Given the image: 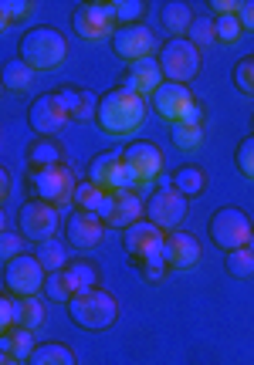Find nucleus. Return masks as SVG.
I'll return each mask as SVG.
<instances>
[{"label":"nucleus","mask_w":254,"mask_h":365,"mask_svg":"<svg viewBox=\"0 0 254 365\" xmlns=\"http://www.w3.org/2000/svg\"><path fill=\"white\" fill-rule=\"evenodd\" d=\"M34 257L41 261V267L48 274H54V271H65L68 264L75 261L71 254H68V240H44V244H38V250H34Z\"/></svg>","instance_id":"obj_27"},{"label":"nucleus","mask_w":254,"mask_h":365,"mask_svg":"<svg viewBox=\"0 0 254 365\" xmlns=\"http://www.w3.org/2000/svg\"><path fill=\"white\" fill-rule=\"evenodd\" d=\"M0 365H24L21 359H14V355H7V352H0Z\"/></svg>","instance_id":"obj_47"},{"label":"nucleus","mask_w":254,"mask_h":365,"mask_svg":"<svg viewBox=\"0 0 254 365\" xmlns=\"http://www.w3.org/2000/svg\"><path fill=\"white\" fill-rule=\"evenodd\" d=\"M238 21H241L244 31H254V0H241V7H238Z\"/></svg>","instance_id":"obj_45"},{"label":"nucleus","mask_w":254,"mask_h":365,"mask_svg":"<svg viewBox=\"0 0 254 365\" xmlns=\"http://www.w3.org/2000/svg\"><path fill=\"white\" fill-rule=\"evenodd\" d=\"M44 281H48V271L41 267L34 254H21L4 264V284L17 298H38V291H44Z\"/></svg>","instance_id":"obj_10"},{"label":"nucleus","mask_w":254,"mask_h":365,"mask_svg":"<svg viewBox=\"0 0 254 365\" xmlns=\"http://www.w3.org/2000/svg\"><path fill=\"white\" fill-rule=\"evenodd\" d=\"M95 122L106 135H133L146 122V98L126 85H116L98 98Z\"/></svg>","instance_id":"obj_1"},{"label":"nucleus","mask_w":254,"mask_h":365,"mask_svg":"<svg viewBox=\"0 0 254 365\" xmlns=\"http://www.w3.org/2000/svg\"><path fill=\"white\" fill-rule=\"evenodd\" d=\"M238 7H241V0H210L207 4V11L214 17H230V14H238Z\"/></svg>","instance_id":"obj_44"},{"label":"nucleus","mask_w":254,"mask_h":365,"mask_svg":"<svg viewBox=\"0 0 254 365\" xmlns=\"http://www.w3.org/2000/svg\"><path fill=\"white\" fill-rule=\"evenodd\" d=\"M187 210H190L187 196L173 190V182H163L146 200V220L156 223L163 234H170V230H180V223L187 220Z\"/></svg>","instance_id":"obj_8"},{"label":"nucleus","mask_w":254,"mask_h":365,"mask_svg":"<svg viewBox=\"0 0 254 365\" xmlns=\"http://www.w3.org/2000/svg\"><path fill=\"white\" fill-rule=\"evenodd\" d=\"M234 166H238L241 176H248V180L254 182V135H244L241 143H238V149H234Z\"/></svg>","instance_id":"obj_38"},{"label":"nucleus","mask_w":254,"mask_h":365,"mask_svg":"<svg viewBox=\"0 0 254 365\" xmlns=\"http://www.w3.org/2000/svg\"><path fill=\"white\" fill-rule=\"evenodd\" d=\"M88 180L95 186H102L106 193H122V190H136L133 173L126 170L122 153H102L88 163Z\"/></svg>","instance_id":"obj_15"},{"label":"nucleus","mask_w":254,"mask_h":365,"mask_svg":"<svg viewBox=\"0 0 254 365\" xmlns=\"http://www.w3.org/2000/svg\"><path fill=\"white\" fill-rule=\"evenodd\" d=\"M230 78H234V88L241 91V95L254 98V54H244L241 61L234 65V71H230Z\"/></svg>","instance_id":"obj_33"},{"label":"nucleus","mask_w":254,"mask_h":365,"mask_svg":"<svg viewBox=\"0 0 254 365\" xmlns=\"http://www.w3.org/2000/svg\"><path fill=\"white\" fill-rule=\"evenodd\" d=\"M112 51L119 54L122 61L136 65V61H146L153 54H160V41H156V34L146 24H126V27H116Z\"/></svg>","instance_id":"obj_12"},{"label":"nucleus","mask_w":254,"mask_h":365,"mask_svg":"<svg viewBox=\"0 0 254 365\" xmlns=\"http://www.w3.org/2000/svg\"><path fill=\"white\" fill-rule=\"evenodd\" d=\"M27 190L34 200H44L51 207H68L75 200V190H78V180H75V170L61 163V166H51V170H27Z\"/></svg>","instance_id":"obj_4"},{"label":"nucleus","mask_w":254,"mask_h":365,"mask_svg":"<svg viewBox=\"0 0 254 365\" xmlns=\"http://www.w3.org/2000/svg\"><path fill=\"white\" fill-rule=\"evenodd\" d=\"M68 274L75 277L78 291H88V287L98 284V267L92 261H85V257H75V261L68 264Z\"/></svg>","instance_id":"obj_35"},{"label":"nucleus","mask_w":254,"mask_h":365,"mask_svg":"<svg viewBox=\"0 0 254 365\" xmlns=\"http://www.w3.org/2000/svg\"><path fill=\"white\" fill-rule=\"evenodd\" d=\"M143 14H146L143 0H116V21H119V27L143 24Z\"/></svg>","instance_id":"obj_40"},{"label":"nucleus","mask_w":254,"mask_h":365,"mask_svg":"<svg viewBox=\"0 0 254 365\" xmlns=\"http://www.w3.org/2000/svg\"><path fill=\"white\" fill-rule=\"evenodd\" d=\"M68 122H71V118H68V112L61 108V102H58V95H54V91L38 95V98L31 102V108H27V125L38 132L41 139H54Z\"/></svg>","instance_id":"obj_16"},{"label":"nucleus","mask_w":254,"mask_h":365,"mask_svg":"<svg viewBox=\"0 0 254 365\" xmlns=\"http://www.w3.org/2000/svg\"><path fill=\"white\" fill-rule=\"evenodd\" d=\"M24 240L27 237L21 230H4V237H0V257H4V264L24 254Z\"/></svg>","instance_id":"obj_42"},{"label":"nucleus","mask_w":254,"mask_h":365,"mask_svg":"<svg viewBox=\"0 0 254 365\" xmlns=\"http://www.w3.org/2000/svg\"><path fill=\"white\" fill-rule=\"evenodd\" d=\"M78 294V284H75V277L68 274V267L65 271H54V274H48V281H44V298H51V301H71Z\"/></svg>","instance_id":"obj_31"},{"label":"nucleus","mask_w":254,"mask_h":365,"mask_svg":"<svg viewBox=\"0 0 254 365\" xmlns=\"http://www.w3.org/2000/svg\"><path fill=\"white\" fill-rule=\"evenodd\" d=\"M27 365H78V359L65 341H41L34 355L27 359Z\"/></svg>","instance_id":"obj_29"},{"label":"nucleus","mask_w":254,"mask_h":365,"mask_svg":"<svg viewBox=\"0 0 254 365\" xmlns=\"http://www.w3.org/2000/svg\"><path fill=\"white\" fill-rule=\"evenodd\" d=\"M166 271H170V267H166V261H153V264H143V267H139V274L146 277L149 284H160L163 277H166Z\"/></svg>","instance_id":"obj_43"},{"label":"nucleus","mask_w":254,"mask_h":365,"mask_svg":"<svg viewBox=\"0 0 254 365\" xmlns=\"http://www.w3.org/2000/svg\"><path fill=\"white\" fill-rule=\"evenodd\" d=\"M163 68H160V61L156 58H146V61H136V65H129L126 68V78H122V85L126 88H133V91H139L143 98L146 95H153V91L163 85Z\"/></svg>","instance_id":"obj_21"},{"label":"nucleus","mask_w":254,"mask_h":365,"mask_svg":"<svg viewBox=\"0 0 254 365\" xmlns=\"http://www.w3.org/2000/svg\"><path fill=\"white\" fill-rule=\"evenodd\" d=\"M187 41H193L197 48L217 44V17L214 14H197L193 24H190V31H187Z\"/></svg>","instance_id":"obj_32"},{"label":"nucleus","mask_w":254,"mask_h":365,"mask_svg":"<svg viewBox=\"0 0 254 365\" xmlns=\"http://www.w3.org/2000/svg\"><path fill=\"white\" fill-rule=\"evenodd\" d=\"M38 7L31 4V0H4L0 4V24L4 27H11V24H17V21H24L27 14H34Z\"/></svg>","instance_id":"obj_37"},{"label":"nucleus","mask_w":254,"mask_h":365,"mask_svg":"<svg viewBox=\"0 0 254 365\" xmlns=\"http://www.w3.org/2000/svg\"><path fill=\"white\" fill-rule=\"evenodd\" d=\"M170 182H173V190H180L187 200H197V196L207 190V173H203L197 163H187V166H180V170L173 173Z\"/></svg>","instance_id":"obj_28"},{"label":"nucleus","mask_w":254,"mask_h":365,"mask_svg":"<svg viewBox=\"0 0 254 365\" xmlns=\"http://www.w3.org/2000/svg\"><path fill=\"white\" fill-rule=\"evenodd\" d=\"M163 240H166V234H163L156 223H149L146 217L129 223V227L122 230V247L133 257L136 267L153 264V261H166V257H163Z\"/></svg>","instance_id":"obj_9"},{"label":"nucleus","mask_w":254,"mask_h":365,"mask_svg":"<svg viewBox=\"0 0 254 365\" xmlns=\"http://www.w3.org/2000/svg\"><path fill=\"white\" fill-rule=\"evenodd\" d=\"M122 163L133 173L136 186H146L163 173V149L153 139H136L122 149Z\"/></svg>","instance_id":"obj_13"},{"label":"nucleus","mask_w":254,"mask_h":365,"mask_svg":"<svg viewBox=\"0 0 254 365\" xmlns=\"http://www.w3.org/2000/svg\"><path fill=\"white\" fill-rule=\"evenodd\" d=\"M170 139L180 153H197L203 145V105L197 102V108L190 112L183 122H173L170 125Z\"/></svg>","instance_id":"obj_20"},{"label":"nucleus","mask_w":254,"mask_h":365,"mask_svg":"<svg viewBox=\"0 0 254 365\" xmlns=\"http://www.w3.org/2000/svg\"><path fill=\"white\" fill-rule=\"evenodd\" d=\"M143 217H146V203L139 200L136 190H122V193H116V207H112V220H108V227L126 230L129 223L143 220Z\"/></svg>","instance_id":"obj_23"},{"label":"nucleus","mask_w":254,"mask_h":365,"mask_svg":"<svg viewBox=\"0 0 254 365\" xmlns=\"http://www.w3.org/2000/svg\"><path fill=\"white\" fill-rule=\"evenodd\" d=\"M21 325V298L17 294H0V331H11Z\"/></svg>","instance_id":"obj_39"},{"label":"nucleus","mask_w":254,"mask_h":365,"mask_svg":"<svg viewBox=\"0 0 254 365\" xmlns=\"http://www.w3.org/2000/svg\"><path fill=\"white\" fill-rule=\"evenodd\" d=\"M17 230H21L31 244L54 240V237H58V207L31 196L24 207L17 210Z\"/></svg>","instance_id":"obj_11"},{"label":"nucleus","mask_w":254,"mask_h":365,"mask_svg":"<svg viewBox=\"0 0 254 365\" xmlns=\"http://www.w3.org/2000/svg\"><path fill=\"white\" fill-rule=\"evenodd\" d=\"M156 61L163 68V78L166 81H176V85H187L190 78H197L200 71V48L187 38H170L160 44V54Z\"/></svg>","instance_id":"obj_5"},{"label":"nucleus","mask_w":254,"mask_h":365,"mask_svg":"<svg viewBox=\"0 0 254 365\" xmlns=\"http://www.w3.org/2000/svg\"><path fill=\"white\" fill-rule=\"evenodd\" d=\"M244 34L241 21H238V14H230V17H217V41L220 44H238Z\"/></svg>","instance_id":"obj_41"},{"label":"nucleus","mask_w":254,"mask_h":365,"mask_svg":"<svg viewBox=\"0 0 254 365\" xmlns=\"http://www.w3.org/2000/svg\"><path fill=\"white\" fill-rule=\"evenodd\" d=\"M248 250H251V254H254V234H251V240H248Z\"/></svg>","instance_id":"obj_48"},{"label":"nucleus","mask_w":254,"mask_h":365,"mask_svg":"<svg viewBox=\"0 0 254 365\" xmlns=\"http://www.w3.org/2000/svg\"><path fill=\"white\" fill-rule=\"evenodd\" d=\"M224 267H228L230 277H254V254L248 247L230 250L228 257H224Z\"/></svg>","instance_id":"obj_34"},{"label":"nucleus","mask_w":254,"mask_h":365,"mask_svg":"<svg viewBox=\"0 0 254 365\" xmlns=\"http://www.w3.org/2000/svg\"><path fill=\"white\" fill-rule=\"evenodd\" d=\"M54 95H58V102H61V108L68 112L71 122H88V118H95V112H98V98H95L88 88L61 85V88H54Z\"/></svg>","instance_id":"obj_19"},{"label":"nucleus","mask_w":254,"mask_h":365,"mask_svg":"<svg viewBox=\"0 0 254 365\" xmlns=\"http://www.w3.org/2000/svg\"><path fill=\"white\" fill-rule=\"evenodd\" d=\"M200 240L187 230H170L166 240H163V257H166V267L170 271H190V267H197L200 261Z\"/></svg>","instance_id":"obj_18"},{"label":"nucleus","mask_w":254,"mask_h":365,"mask_svg":"<svg viewBox=\"0 0 254 365\" xmlns=\"http://www.w3.org/2000/svg\"><path fill=\"white\" fill-rule=\"evenodd\" d=\"M207 234L214 240L217 247L230 254V250H241L248 247L251 240L254 227H251V217L238 207H220L217 213H210V223H207Z\"/></svg>","instance_id":"obj_6"},{"label":"nucleus","mask_w":254,"mask_h":365,"mask_svg":"<svg viewBox=\"0 0 254 365\" xmlns=\"http://www.w3.org/2000/svg\"><path fill=\"white\" fill-rule=\"evenodd\" d=\"M149 102H153V112L163 118V122H183V118L197 108V98H193V91L187 85H176V81H163L160 88L149 95Z\"/></svg>","instance_id":"obj_14"},{"label":"nucleus","mask_w":254,"mask_h":365,"mask_svg":"<svg viewBox=\"0 0 254 365\" xmlns=\"http://www.w3.org/2000/svg\"><path fill=\"white\" fill-rule=\"evenodd\" d=\"M251 135H254V115H251Z\"/></svg>","instance_id":"obj_49"},{"label":"nucleus","mask_w":254,"mask_h":365,"mask_svg":"<svg viewBox=\"0 0 254 365\" xmlns=\"http://www.w3.org/2000/svg\"><path fill=\"white\" fill-rule=\"evenodd\" d=\"M68 318H71V325L85 328V331H106L119 318V301L102 287H88L68 301Z\"/></svg>","instance_id":"obj_3"},{"label":"nucleus","mask_w":254,"mask_h":365,"mask_svg":"<svg viewBox=\"0 0 254 365\" xmlns=\"http://www.w3.org/2000/svg\"><path fill=\"white\" fill-rule=\"evenodd\" d=\"M102 237H106V223L102 217H95V213H85V210H71L65 220V240L68 247L75 250H92L102 244Z\"/></svg>","instance_id":"obj_17"},{"label":"nucleus","mask_w":254,"mask_h":365,"mask_svg":"<svg viewBox=\"0 0 254 365\" xmlns=\"http://www.w3.org/2000/svg\"><path fill=\"white\" fill-rule=\"evenodd\" d=\"M17 58L34 71H54V68L65 65L68 58V41L58 27H31L24 38L17 41Z\"/></svg>","instance_id":"obj_2"},{"label":"nucleus","mask_w":254,"mask_h":365,"mask_svg":"<svg viewBox=\"0 0 254 365\" xmlns=\"http://www.w3.org/2000/svg\"><path fill=\"white\" fill-rule=\"evenodd\" d=\"M108 196L112 193H106L102 186H95L92 180H81L78 182V190H75V200H71V207L75 210H85V213H102V207L108 203Z\"/></svg>","instance_id":"obj_30"},{"label":"nucleus","mask_w":254,"mask_h":365,"mask_svg":"<svg viewBox=\"0 0 254 365\" xmlns=\"http://www.w3.org/2000/svg\"><path fill=\"white\" fill-rule=\"evenodd\" d=\"M160 21L166 27V34L170 38H187L190 24H193V7L183 4V0H166L160 11Z\"/></svg>","instance_id":"obj_24"},{"label":"nucleus","mask_w":254,"mask_h":365,"mask_svg":"<svg viewBox=\"0 0 254 365\" xmlns=\"http://www.w3.org/2000/svg\"><path fill=\"white\" fill-rule=\"evenodd\" d=\"M11 196V170H0V200Z\"/></svg>","instance_id":"obj_46"},{"label":"nucleus","mask_w":254,"mask_h":365,"mask_svg":"<svg viewBox=\"0 0 254 365\" xmlns=\"http://www.w3.org/2000/svg\"><path fill=\"white\" fill-rule=\"evenodd\" d=\"M44 325V301L41 298H21V328L38 331Z\"/></svg>","instance_id":"obj_36"},{"label":"nucleus","mask_w":254,"mask_h":365,"mask_svg":"<svg viewBox=\"0 0 254 365\" xmlns=\"http://www.w3.org/2000/svg\"><path fill=\"white\" fill-rule=\"evenodd\" d=\"M0 85H4V91H11V95H24V91H31V85H34V68H27L21 58L4 61Z\"/></svg>","instance_id":"obj_26"},{"label":"nucleus","mask_w":254,"mask_h":365,"mask_svg":"<svg viewBox=\"0 0 254 365\" xmlns=\"http://www.w3.org/2000/svg\"><path fill=\"white\" fill-rule=\"evenodd\" d=\"M38 349V341H34V331H27V328H11V331H0V352L14 355V359H21L27 362L31 355Z\"/></svg>","instance_id":"obj_25"},{"label":"nucleus","mask_w":254,"mask_h":365,"mask_svg":"<svg viewBox=\"0 0 254 365\" xmlns=\"http://www.w3.org/2000/svg\"><path fill=\"white\" fill-rule=\"evenodd\" d=\"M27 170H51V166H61L65 163V145L58 143V139H31L27 145Z\"/></svg>","instance_id":"obj_22"},{"label":"nucleus","mask_w":254,"mask_h":365,"mask_svg":"<svg viewBox=\"0 0 254 365\" xmlns=\"http://www.w3.org/2000/svg\"><path fill=\"white\" fill-rule=\"evenodd\" d=\"M71 27L81 41H112L116 34V0L106 4V0H88V4H78L71 11Z\"/></svg>","instance_id":"obj_7"}]
</instances>
